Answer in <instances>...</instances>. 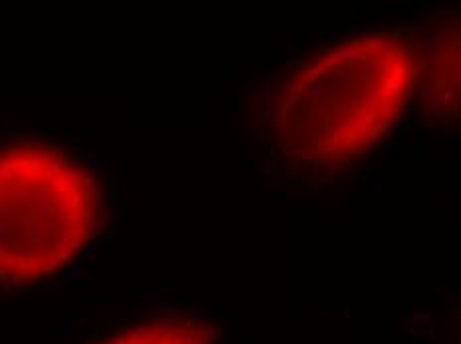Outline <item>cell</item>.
Returning <instances> with one entry per match:
<instances>
[{
    "mask_svg": "<svg viewBox=\"0 0 461 344\" xmlns=\"http://www.w3.org/2000/svg\"><path fill=\"white\" fill-rule=\"evenodd\" d=\"M414 28L348 36L269 86L271 132L284 155L312 165L362 158L414 96L423 48Z\"/></svg>",
    "mask_w": 461,
    "mask_h": 344,
    "instance_id": "1",
    "label": "cell"
},
{
    "mask_svg": "<svg viewBox=\"0 0 461 344\" xmlns=\"http://www.w3.org/2000/svg\"><path fill=\"white\" fill-rule=\"evenodd\" d=\"M88 344H217V328L189 312H159L114 326Z\"/></svg>",
    "mask_w": 461,
    "mask_h": 344,
    "instance_id": "3",
    "label": "cell"
},
{
    "mask_svg": "<svg viewBox=\"0 0 461 344\" xmlns=\"http://www.w3.org/2000/svg\"><path fill=\"white\" fill-rule=\"evenodd\" d=\"M104 223L97 173L52 139L0 141V283H44L88 249Z\"/></svg>",
    "mask_w": 461,
    "mask_h": 344,
    "instance_id": "2",
    "label": "cell"
}]
</instances>
